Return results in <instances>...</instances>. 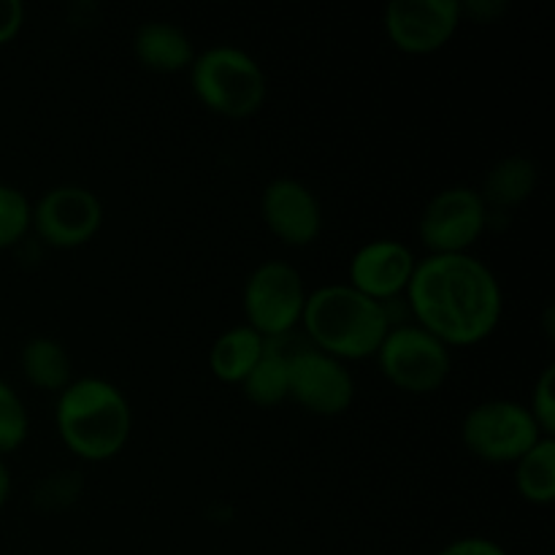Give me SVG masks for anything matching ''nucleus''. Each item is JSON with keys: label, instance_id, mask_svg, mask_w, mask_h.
<instances>
[{"label": "nucleus", "instance_id": "obj_1", "mask_svg": "<svg viewBox=\"0 0 555 555\" xmlns=\"http://www.w3.org/2000/svg\"><path fill=\"white\" fill-rule=\"evenodd\" d=\"M404 293L417 325L448 347L477 345L491 336L502 320V285L496 274L469 253L428 255L417 260Z\"/></svg>", "mask_w": 555, "mask_h": 555}, {"label": "nucleus", "instance_id": "obj_2", "mask_svg": "<svg viewBox=\"0 0 555 555\" xmlns=\"http://www.w3.org/2000/svg\"><path fill=\"white\" fill-rule=\"evenodd\" d=\"M301 325L304 336L318 350L339 361L377 356L390 331L385 304L363 296L350 285H323L309 293Z\"/></svg>", "mask_w": 555, "mask_h": 555}, {"label": "nucleus", "instance_id": "obj_3", "mask_svg": "<svg viewBox=\"0 0 555 555\" xmlns=\"http://www.w3.org/2000/svg\"><path fill=\"white\" fill-rule=\"evenodd\" d=\"M57 431L65 448L85 461H108L128 444L130 404L117 385L101 377L74 379L57 399Z\"/></svg>", "mask_w": 555, "mask_h": 555}, {"label": "nucleus", "instance_id": "obj_4", "mask_svg": "<svg viewBox=\"0 0 555 555\" xmlns=\"http://www.w3.org/2000/svg\"><path fill=\"white\" fill-rule=\"evenodd\" d=\"M190 81L206 108L222 117H253L266 101V74L258 60L233 43H215L195 54Z\"/></svg>", "mask_w": 555, "mask_h": 555}, {"label": "nucleus", "instance_id": "obj_5", "mask_svg": "<svg viewBox=\"0 0 555 555\" xmlns=\"http://www.w3.org/2000/svg\"><path fill=\"white\" fill-rule=\"evenodd\" d=\"M466 448L488 464H515L542 439L529 406L518 401H482L466 412L461 423Z\"/></svg>", "mask_w": 555, "mask_h": 555}, {"label": "nucleus", "instance_id": "obj_6", "mask_svg": "<svg viewBox=\"0 0 555 555\" xmlns=\"http://www.w3.org/2000/svg\"><path fill=\"white\" fill-rule=\"evenodd\" d=\"M379 369L406 393H434L450 377V350L421 325L390 328L377 350Z\"/></svg>", "mask_w": 555, "mask_h": 555}, {"label": "nucleus", "instance_id": "obj_7", "mask_svg": "<svg viewBox=\"0 0 555 555\" xmlns=\"http://www.w3.org/2000/svg\"><path fill=\"white\" fill-rule=\"evenodd\" d=\"M307 291L296 266L285 260H266L255 266L244 285V314L249 328L263 339L282 336L301 325Z\"/></svg>", "mask_w": 555, "mask_h": 555}, {"label": "nucleus", "instance_id": "obj_8", "mask_svg": "<svg viewBox=\"0 0 555 555\" xmlns=\"http://www.w3.org/2000/svg\"><path fill=\"white\" fill-rule=\"evenodd\" d=\"M488 206L475 188L439 190L423 209L417 236L431 255L469 253L488 225Z\"/></svg>", "mask_w": 555, "mask_h": 555}, {"label": "nucleus", "instance_id": "obj_9", "mask_svg": "<svg viewBox=\"0 0 555 555\" xmlns=\"http://www.w3.org/2000/svg\"><path fill=\"white\" fill-rule=\"evenodd\" d=\"M287 374H291L287 399H296L312 415L336 417L350 410L356 399V379L347 372L345 361L318 350L312 341L291 358Z\"/></svg>", "mask_w": 555, "mask_h": 555}, {"label": "nucleus", "instance_id": "obj_10", "mask_svg": "<svg viewBox=\"0 0 555 555\" xmlns=\"http://www.w3.org/2000/svg\"><path fill=\"white\" fill-rule=\"evenodd\" d=\"M103 225V204L81 184H57L33 206V225L38 236L60 249L81 247Z\"/></svg>", "mask_w": 555, "mask_h": 555}, {"label": "nucleus", "instance_id": "obj_11", "mask_svg": "<svg viewBox=\"0 0 555 555\" xmlns=\"http://www.w3.org/2000/svg\"><path fill=\"white\" fill-rule=\"evenodd\" d=\"M459 0H393L385 9L388 38L410 54L442 49L461 25Z\"/></svg>", "mask_w": 555, "mask_h": 555}, {"label": "nucleus", "instance_id": "obj_12", "mask_svg": "<svg viewBox=\"0 0 555 555\" xmlns=\"http://www.w3.org/2000/svg\"><path fill=\"white\" fill-rule=\"evenodd\" d=\"M260 215L269 231L291 247H307L323 231V209L312 190L293 177L271 179L260 195Z\"/></svg>", "mask_w": 555, "mask_h": 555}, {"label": "nucleus", "instance_id": "obj_13", "mask_svg": "<svg viewBox=\"0 0 555 555\" xmlns=\"http://www.w3.org/2000/svg\"><path fill=\"white\" fill-rule=\"evenodd\" d=\"M415 255L404 242L374 238L352 255L347 285L383 304L385 298H393L406 291L412 274H415Z\"/></svg>", "mask_w": 555, "mask_h": 555}, {"label": "nucleus", "instance_id": "obj_14", "mask_svg": "<svg viewBox=\"0 0 555 555\" xmlns=\"http://www.w3.org/2000/svg\"><path fill=\"white\" fill-rule=\"evenodd\" d=\"M307 345V336H298L296 331L266 339L263 356L242 383L244 396L258 406L282 404L287 399V390H291V374H287L291 372V358Z\"/></svg>", "mask_w": 555, "mask_h": 555}, {"label": "nucleus", "instance_id": "obj_15", "mask_svg": "<svg viewBox=\"0 0 555 555\" xmlns=\"http://www.w3.org/2000/svg\"><path fill=\"white\" fill-rule=\"evenodd\" d=\"M133 54L144 68L157 70V74H177V70L190 68L195 60L188 30L166 20H150L135 27Z\"/></svg>", "mask_w": 555, "mask_h": 555}, {"label": "nucleus", "instance_id": "obj_16", "mask_svg": "<svg viewBox=\"0 0 555 555\" xmlns=\"http://www.w3.org/2000/svg\"><path fill=\"white\" fill-rule=\"evenodd\" d=\"M266 339L249 325H233L222 331L209 350V366L217 379L222 383L242 385L247 374L253 372L255 363L263 356Z\"/></svg>", "mask_w": 555, "mask_h": 555}, {"label": "nucleus", "instance_id": "obj_17", "mask_svg": "<svg viewBox=\"0 0 555 555\" xmlns=\"http://www.w3.org/2000/svg\"><path fill=\"white\" fill-rule=\"evenodd\" d=\"M537 179H540V168L531 157L509 155L493 163L491 171L486 173L482 190L477 193L482 195L488 209H513L534 193Z\"/></svg>", "mask_w": 555, "mask_h": 555}, {"label": "nucleus", "instance_id": "obj_18", "mask_svg": "<svg viewBox=\"0 0 555 555\" xmlns=\"http://www.w3.org/2000/svg\"><path fill=\"white\" fill-rule=\"evenodd\" d=\"M22 372L27 383L41 390L63 393L74 379H70V358L65 347L52 336H33L22 347Z\"/></svg>", "mask_w": 555, "mask_h": 555}, {"label": "nucleus", "instance_id": "obj_19", "mask_svg": "<svg viewBox=\"0 0 555 555\" xmlns=\"http://www.w3.org/2000/svg\"><path fill=\"white\" fill-rule=\"evenodd\" d=\"M515 486L531 504H553L555 499V439L542 437L529 453L515 461Z\"/></svg>", "mask_w": 555, "mask_h": 555}, {"label": "nucleus", "instance_id": "obj_20", "mask_svg": "<svg viewBox=\"0 0 555 555\" xmlns=\"http://www.w3.org/2000/svg\"><path fill=\"white\" fill-rule=\"evenodd\" d=\"M33 225V204L20 188L0 182V249L14 247Z\"/></svg>", "mask_w": 555, "mask_h": 555}, {"label": "nucleus", "instance_id": "obj_21", "mask_svg": "<svg viewBox=\"0 0 555 555\" xmlns=\"http://www.w3.org/2000/svg\"><path fill=\"white\" fill-rule=\"evenodd\" d=\"M30 431V417L20 393L5 379H0V459L25 444Z\"/></svg>", "mask_w": 555, "mask_h": 555}, {"label": "nucleus", "instance_id": "obj_22", "mask_svg": "<svg viewBox=\"0 0 555 555\" xmlns=\"http://www.w3.org/2000/svg\"><path fill=\"white\" fill-rule=\"evenodd\" d=\"M555 366L547 363L542 374L534 383V393H531L529 412L534 415L537 426H540L542 437H553L555 434Z\"/></svg>", "mask_w": 555, "mask_h": 555}, {"label": "nucleus", "instance_id": "obj_23", "mask_svg": "<svg viewBox=\"0 0 555 555\" xmlns=\"http://www.w3.org/2000/svg\"><path fill=\"white\" fill-rule=\"evenodd\" d=\"M437 555H507V551L488 537H461L444 545Z\"/></svg>", "mask_w": 555, "mask_h": 555}, {"label": "nucleus", "instance_id": "obj_24", "mask_svg": "<svg viewBox=\"0 0 555 555\" xmlns=\"http://www.w3.org/2000/svg\"><path fill=\"white\" fill-rule=\"evenodd\" d=\"M25 25V5L22 0H0V47L16 38Z\"/></svg>", "mask_w": 555, "mask_h": 555}, {"label": "nucleus", "instance_id": "obj_25", "mask_svg": "<svg viewBox=\"0 0 555 555\" xmlns=\"http://www.w3.org/2000/svg\"><path fill=\"white\" fill-rule=\"evenodd\" d=\"M461 11H466L477 22H491L507 11V3H502V0H491V3L488 0H469L466 5L461 3Z\"/></svg>", "mask_w": 555, "mask_h": 555}, {"label": "nucleus", "instance_id": "obj_26", "mask_svg": "<svg viewBox=\"0 0 555 555\" xmlns=\"http://www.w3.org/2000/svg\"><path fill=\"white\" fill-rule=\"evenodd\" d=\"M11 486H14V482H11V469H9V464L0 459V509H3L5 502H9Z\"/></svg>", "mask_w": 555, "mask_h": 555}]
</instances>
